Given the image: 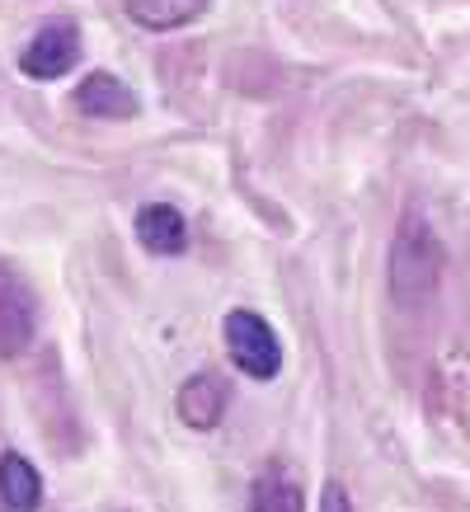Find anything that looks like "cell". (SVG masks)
Listing matches in <instances>:
<instances>
[{"mask_svg":"<svg viewBox=\"0 0 470 512\" xmlns=\"http://www.w3.org/2000/svg\"><path fill=\"white\" fill-rule=\"evenodd\" d=\"M76 109L85 113V118H104V123H118V118H137V94L127 90L118 76H109V71H94V76L80 80Z\"/></svg>","mask_w":470,"mask_h":512,"instance_id":"obj_5","label":"cell"},{"mask_svg":"<svg viewBox=\"0 0 470 512\" xmlns=\"http://www.w3.org/2000/svg\"><path fill=\"white\" fill-rule=\"evenodd\" d=\"M221 334H226V348H231L235 367H240L245 376H254V381H273V376L282 372V343H278V334L268 329L264 315L231 311L226 315V325H221Z\"/></svg>","mask_w":470,"mask_h":512,"instance_id":"obj_2","label":"cell"},{"mask_svg":"<svg viewBox=\"0 0 470 512\" xmlns=\"http://www.w3.org/2000/svg\"><path fill=\"white\" fill-rule=\"evenodd\" d=\"M226 414V390H221L217 376H188L179 386V419L193 428V433H212Z\"/></svg>","mask_w":470,"mask_h":512,"instance_id":"obj_6","label":"cell"},{"mask_svg":"<svg viewBox=\"0 0 470 512\" xmlns=\"http://www.w3.org/2000/svg\"><path fill=\"white\" fill-rule=\"evenodd\" d=\"M320 512H353V498H348V489L339 480L325 484V494H320Z\"/></svg>","mask_w":470,"mask_h":512,"instance_id":"obj_11","label":"cell"},{"mask_svg":"<svg viewBox=\"0 0 470 512\" xmlns=\"http://www.w3.org/2000/svg\"><path fill=\"white\" fill-rule=\"evenodd\" d=\"M207 5H212V0H123L127 19H137L141 29H156V33L193 24Z\"/></svg>","mask_w":470,"mask_h":512,"instance_id":"obj_9","label":"cell"},{"mask_svg":"<svg viewBox=\"0 0 470 512\" xmlns=\"http://www.w3.org/2000/svg\"><path fill=\"white\" fill-rule=\"evenodd\" d=\"M438 282H442V240L423 221V212L409 207L391 240V296L400 306H423L428 296L438 292Z\"/></svg>","mask_w":470,"mask_h":512,"instance_id":"obj_1","label":"cell"},{"mask_svg":"<svg viewBox=\"0 0 470 512\" xmlns=\"http://www.w3.org/2000/svg\"><path fill=\"white\" fill-rule=\"evenodd\" d=\"M250 512H306V494L282 466H268L250 489Z\"/></svg>","mask_w":470,"mask_h":512,"instance_id":"obj_10","label":"cell"},{"mask_svg":"<svg viewBox=\"0 0 470 512\" xmlns=\"http://www.w3.org/2000/svg\"><path fill=\"white\" fill-rule=\"evenodd\" d=\"M80 57V29L71 19H52L33 33V43L19 52V71L29 80H57L66 76Z\"/></svg>","mask_w":470,"mask_h":512,"instance_id":"obj_4","label":"cell"},{"mask_svg":"<svg viewBox=\"0 0 470 512\" xmlns=\"http://www.w3.org/2000/svg\"><path fill=\"white\" fill-rule=\"evenodd\" d=\"M38 498H43V475L33 470L29 456L5 451L0 456V503H5V512H33Z\"/></svg>","mask_w":470,"mask_h":512,"instance_id":"obj_8","label":"cell"},{"mask_svg":"<svg viewBox=\"0 0 470 512\" xmlns=\"http://www.w3.org/2000/svg\"><path fill=\"white\" fill-rule=\"evenodd\" d=\"M137 240L151 249V254H184L188 226H184V217H179V207H170V202H146L137 212Z\"/></svg>","mask_w":470,"mask_h":512,"instance_id":"obj_7","label":"cell"},{"mask_svg":"<svg viewBox=\"0 0 470 512\" xmlns=\"http://www.w3.org/2000/svg\"><path fill=\"white\" fill-rule=\"evenodd\" d=\"M33 329H38V301H33V287L24 282L15 264L0 259V362L19 357L33 343Z\"/></svg>","mask_w":470,"mask_h":512,"instance_id":"obj_3","label":"cell"}]
</instances>
